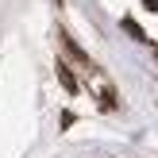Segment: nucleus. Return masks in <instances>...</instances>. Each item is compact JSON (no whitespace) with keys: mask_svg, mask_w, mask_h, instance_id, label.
Listing matches in <instances>:
<instances>
[{"mask_svg":"<svg viewBox=\"0 0 158 158\" xmlns=\"http://www.w3.org/2000/svg\"><path fill=\"white\" fill-rule=\"evenodd\" d=\"M123 27H127V35H135V39H143V31H139V23H135V19H123Z\"/></svg>","mask_w":158,"mask_h":158,"instance_id":"2","label":"nucleus"},{"mask_svg":"<svg viewBox=\"0 0 158 158\" xmlns=\"http://www.w3.org/2000/svg\"><path fill=\"white\" fill-rule=\"evenodd\" d=\"M143 4H147V8H151V12H158V0H143Z\"/></svg>","mask_w":158,"mask_h":158,"instance_id":"3","label":"nucleus"},{"mask_svg":"<svg viewBox=\"0 0 158 158\" xmlns=\"http://www.w3.org/2000/svg\"><path fill=\"white\" fill-rule=\"evenodd\" d=\"M54 73H58V81H62V89H66V93H77V89H81L77 77H73V69H69L66 62H54Z\"/></svg>","mask_w":158,"mask_h":158,"instance_id":"1","label":"nucleus"}]
</instances>
